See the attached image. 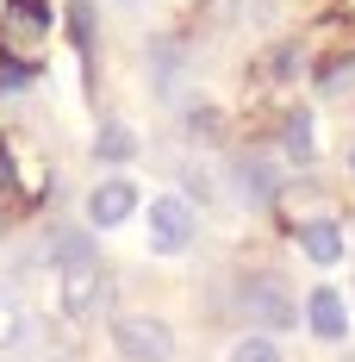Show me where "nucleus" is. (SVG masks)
I'll use <instances>...</instances> for the list:
<instances>
[{
  "instance_id": "obj_13",
  "label": "nucleus",
  "mask_w": 355,
  "mask_h": 362,
  "mask_svg": "<svg viewBox=\"0 0 355 362\" xmlns=\"http://www.w3.org/2000/svg\"><path fill=\"white\" fill-rule=\"evenodd\" d=\"M231 362H281V344H275L268 331H255V337H243V344L231 350Z\"/></svg>"
},
{
  "instance_id": "obj_2",
  "label": "nucleus",
  "mask_w": 355,
  "mask_h": 362,
  "mask_svg": "<svg viewBox=\"0 0 355 362\" xmlns=\"http://www.w3.org/2000/svg\"><path fill=\"white\" fill-rule=\"evenodd\" d=\"M112 344H119V356H125V362H169V356H175V331L162 325V319H150V313L112 319Z\"/></svg>"
},
{
  "instance_id": "obj_10",
  "label": "nucleus",
  "mask_w": 355,
  "mask_h": 362,
  "mask_svg": "<svg viewBox=\"0 0 355 362\" xmlns=\"http://www.w3.org/2000/svg\"><path fill=\"white\" fill-rule=\"evenodd\" d=\"M131 150H138V132L131 125H119V119L100 125V138H94V156L100 163H131Z\"/></svg>"
},
{
  "instance_id": "obj_9",
  "label": "nucleus",
  "mask_w": 355,
  "mask_h": 362,
  "mask_svg": "<svg viewBox=\"0 0 355 362\" xmlns=\"http://www.w3.org/2000/svg\"><path fill=\"white\" fill-rule=\"evenodd\" d=\"M299 250L312 256V262H337V256H343V231H337V218H312V225H299Z\"/></svg>"
},
{
  "instance_id": "obj_4",
  "label": "nucleus",
  "mask_w": 355,
  "mask_h": 362,
  "mask_svg": "<svg viewBox=\"0 0 355 362\" xmlns=\"http://www.w3.org/2000/svg\"><path fill=\"white\" fill-rule=\"evenodd\" d=\"M237 306H243L255 325H268V331H287L293 319H299V313H293V300H287V288L275 281V275H255V281H243Z\"/></svg>"
},
{
  "instance_id": "obj_8",
  "label": "nucleus",
  "mask_w": 355,
  "mask_h": 362,
  "mask_svg": "<svg viewBox=\"0 0 355 362\" xmlns=\"http://www.w3.org/2000/svg\"><path fill=\"white\" fill-rule=\"evenodd\" d=\"M231 175H237V187H243L249 206H268V200L281 194V181H275V169H268L262 156H237V163H231Z\"/></svg>"
},
{
  "instance_id": "obj_7",
  "label": "nucleus",
  "mask_w": 355,
  "mask_h": 362,
  "mask_svg": "<svg viewBox=\"0 0 355 362\" xmlns=\"http://www.w3.org/2000/svg\"><path fill=\"white\" fill-rule=\"evenodd\" d=\"M306 325L318 331L324 344H337L343 331H349V313H343V293H330V288H318L312 300H306Z\"/></svg>"
},
{
  "instance_id": "obj_6",
  "label": "nucleus",
  "mask_w": 355,
  "mask_h": 362,
  "mask_svg": "<svg viewBox=\"0 0 355 362\" xmlns=\"http://www.w3.org/2000/svg\"><path fill=\"white\" fill-rule=\"evenodd\" d=\"M44 25H50V6L44 0H13L6 6V44L13 50H32L37 37H44Z\"/></svg>"
},
{
  "instance_id": "obj_3",
  "label": "nucleus",
  "mask_w": 355,
  "mask_h": 362,
  "mask_svg": "<svg viewBox=\"0 0 355 362\" xmlns=\"http://www.w3.org/2000/svg\"><path fill=\"white\" fill-rule=\"evenodd\" d=\"M193 231H200V218H193V200H181V194H162L156 206H150V244L162 256H175L193 244Z\"/></svg>"
},
{
  "instance_id": "obj_12",
  "label": "nucleus",
  "mask_w": 355,
  "mask_h": 362,
  "mask_svg": "<svg viewBox=\"0 0 355 362\" xmlns=\"http://www.w3.org/2000/svg\"><path fill=\"white\" fill-rule=\"evenodd\" d=\"M19 337H25V306L0 288V350H6V344H19Z\"/></svg>"
},
{
  "instance_id": "obj_15",
  "label": "nucleus",
  "mask_w": 355,
  "mask_h": 362,
  "mask_svg": "<svg viewBox=\"0 0 355 362\" xmlns=\"http://www.w3.org/2000/svg\"><path fill=\"white\" fill-rule=\"evenodd\" d=\"M318 88H324V94H343V88H355V63H337V69H324V75H318Z\"/></svg>"
},
{
  "instance_id": "obj_14",
  "label": "nucleus",
  "mask_w": 355,
  "mask_h": 362,
  "mask_svg": "<svg viewBox=\"0 0 355 362\" xmlns=\"http://www.w3.org/2000/svg\"><path fill=\"white\" fill-rule=\"evenodd\" d=\"M69 32H75V44L88 50V37H94V6H88V0H75V6H69Z\"/></svg>"
},
{
  "instance_id": "obj_16",
  "label": "nucleus",
  "mask_w": 355,
  "mask_h": 362,
  "mask_svg": "<svg viewBox=\"0 0 355 362\" xmlns=\"http://www.w3.org/2000/svg\"><path fill=\"white\" fill-rule=\"evenodd\" d=\"M349 169H355V156H349Z\"/></svg>"
},
{
  "instance_id": "obj_11",
  "label": "nucleus",
  "mask_w": 355,
  "mask_h": 362,
  "mask_svg": "<svg viewBox=\"0 0 355 362\" xmlns=\"http://www.w3.org/2000/svg\"><path fill=\"white\" fill-rule=\"evenodd\" d=\"M287 156L312 163V112H287Z\"/></svg>"
},
{
  "instance_id": "obj_5",
  "label": "nucleus",
  "mask_w": 355,
  "mask_h": 362,
  "mask_svg": "<svg viewBox=\"0 0 355 362\" xmlns=\"http://www.w3.org/2000/svg\"><path fill=\"white\" fill-rule=\"evenodd\" d=\"M138 213V187H131V181H100V187H94V194H88V218H94V225H125V218Z\"/></svg>"
},
{
  "instance_id": "obj_1",
  "label": "nucleus",
  "mask_w": 355,
  "mask_h": 362,
  "mask_svg": "<svg viewBox=\"0 0 355 362\" xmlns=\"http://www.w3.org/2000/svg\"><path fill=\"white\" fill-rule=\"evenodd\" d=\"M50 256H56V275H63V313L69 319H88L100 306V288H107L100 256H94V238L88 231H56Z\"/></svg>"
}]
</instances>
